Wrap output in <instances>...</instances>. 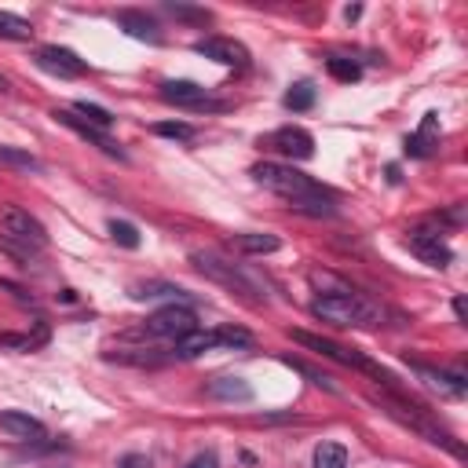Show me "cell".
<instances>
[{"instance_id": "obj_2", "label": "cell", "mask_w": 468, "mask_h": 468, "mask_svg": "<svg viewBox=\"0 0 468 468\" xmlns=\"http://www.w3.org/2000/svg\"><path fill=\"white\" fill-rule=\"evenodd\" d=\"M311 314L318 322H329V325H340V329H351V325H384L388 311L362 296L358 289H347V292H318L311 300Z\"/></svg>"}, {"instance_id": "obj_7", "label": "cell", "mask_w": 468, "mask_h": 468, "mask_svg": "<svg viewBox=\"0 0 468 468\" xmlns=\"http://www.w3.org/2000/svg\"><path fill=\"white\" fill-rule=\"evenodd\" d=\"M190 329H197V314H194L186 303H168V307L154 311V314L143 322V333H146V336H168V340H176V336H183V333H190Z\"/></svg>"}, {"instance_id": "obj_24", "label": "cell", "mask_w": 468, "mask_h": 468, "mask_svg": "<svg viewBox=\"0 0 468 468\" xmlns=\"http://www.w3.org/2000/svg\"><path fill=\"white\" fill-rule=\"evenodd\" d=\"M73 113L80 117V121H88V124H95V128H110L113 124V113L106 110V106H95V102H88V99H80V102H73Z\"/></svg>"}, {"instance_id": "obj_29", "label": "cell", "mask_w": 468, "mask_h": 468, "mask_svg": "<svg viewBox=\"0 0 468 468\" xmlns=\"http://www.w3.org/2000/svg\"><path fill=\"white\" fill-rule=\"evenodd\" d=\"M110 238H113L117 245H124V249H135V245H139V230H135L128 219H110Z\"/></svg>"}, {"instance_id": "obj_23", "label": "cell", "mask_w": 468, "mask_h": 468, "mask_svg": "<svg viewBox=\"0 0 468 468\" xmlns=\"http://www.w3.org/2000/svg\"><path fill=\"white\" fill-rule=\"evenodd\" d=\"M314 468H347V450L340 442H318L314 446Z\"/></svg>"}, {"instance_id": "obj_8", "label": "cell", "mask_w": 468, "mask_h": 468, "mask_svg": "<svg viewBox=\"0 0 468 468\" xmlns=\"http://www.w3.org/2000/svg\"><path fill=\"white\" fill-rule=\"evenodd\" d=\"M33 58H37L40 69H48V73H55V77H62V80H69V77H84V73H88V62H84L77 51L58 48V44H44V48H37Z\"/></svg>"}, {"instance_id": "obj_25", "label": "cell", "mask_w": 468, "mask_h": 468, "mask_svg": "<svg viewBox=\"0 0 468 468\" xmlns=\"http://www.w3.org/2000/svg\"><path fill=\"white\" fill-rule=\"evenodd\" d=\"M325 69H329L336 80H347V84L362 77V66H358L355 58H344V55H329V58H325Z\"/></svg>"}, {"instance_id": "obj_11", "label": "cell", "mask_w": 468, "mask_h": 468, "mask_svg": "<svg viewBox=\"0 0 468 468\" xmlns=\"http://www.w3.org/2000/svg\"><path fill=\"white\" fill-rule=\"evenodd\" d=\"M410 369L417 373V380L428 388V391H435V395H442V399H457V395H464V373L461 369H435V366H424V362H410Z\"/></svg>"}, {"instance_id": "obj_10", "label": "cell", "mask_w": 468, "mask_h": 468, "mask_svg": "<svg viewBox=\"0 0 468 468\" xmlns=\"http://www.w3.org/2000/svg\"><path fill=\"white\" fill-rule=\"evenodd\" d=\"M194 51L205 55V58H212V62H219V66H234V69H245L249 66V51L234 37H205V40L194 44Z\"/></svg>"}, {"instance_id": "obj_28", "label": "cell", "mask_w": 468, "mask_h": 468, "mask_svg": "<svg viewBox=\"0 0 468 468\" xmlns=\"http://www.w3.org/2000/svg\"><path fill=\"white\" fill-rule=\"evenodd\" d=\"M216 344L219 347H252V333L241 325H223V329H216Z\"/></svg>"}, {"instance_id": "obj_4", "label": "cell", "mask_w": 468, "mask_h": 468, "mask_svg": "<svg viewBox=\"0 0 468 468\" xmlns=\"http://www.w3.org/2000/svg\"><path fill=\"white\" fill-rule=\"evenodd\" d=\"M190 263H194L205 278L219 282L223 289L238 292V296L249 300V303H263V300H267L263 282H260L252 271H245L241 263H234V260H227V256H219V252H190Z\"/></svg>"}, {"instance_id": "obj_1", "label": "cell", "mask_w": 468, "mask_h": 468, "mask_svg": "<svg viewBox=\"0 0 468 468\" xmlns=\"http://www.w3.org/2000/svg\"><path fill=\"white\" fill-rule=\"evenodd\" d=\"M252 179H256L260 186H267L271 194L285 197L292 212H303V216H314V219H322V216H333V212H336V197H333L322 183H314L311 176L296 172L292 165L260 161V165H252Z\"/></svg>"}, {"instance_id": "obj_21", "label": "cell", "mask_w": 468, "mask_h": 468, "mask_svg": "<svg viewBox=\"0 0 468 468\" xmlns=\"http://www.w3.org/2000/svg\"><path fill=\"white\" fill-rule=\"evenodd\" d=\"M48 340V329L37 325L33 333H0V347H11V351H33Z\"/></svg>"}, {"instance_id": "obj_33", "label": "cell", "mask_w": 468, "mask_h": 468, "mask_svg": "<svg viewBox=\"0 0 468 468\" xmlns=\"http://www.w3.org/2000/svg\"><path fill=\"white\" fill-rule=\"evenodd\" d=\"M117 468H154V464H150L146 453H124V457L117 461Z\"/></svg>"}, {"instance_id": "obj_34", "label": "cell", "mask_w": 468, "mask_h": 468, "mask_svg": "<svg viewBox=\"0 0 468 468\" xmlns=\"http://www.w3.org/2000/svg\"><path fill=\"white\" fill-rule=\"evenodd\" d=\"M435 223H450V227H461V223H464V205H453L450 212L435 216Z\"/></svg>"}, {"instance_id": "obj_35", "label": "cell", "mask_w": 468, "mask_h": 468, "mask_svg": "<svg viewBox=\"0 0 468 468\" xmlns=\"http://www.w3.org/2000/svg\"><path fill=\"white\" fill-rule=\"evenodd\" d=\"M0 289H7V292H11L15 300H18V303H33V296H29V292H26L22 285H15V282H7V278H0Z\"/></svg>"}, {"instance_id": "obj_27", "label": "cell", "mask_w": 468, "mask_h": 468, "mask_svg": "<svg viewBox=\"0 0 468 468\" xmlns=\"http://www.w3.org/2000/svg\"><path fill=\"white\" fill-rule=\"evenodd\" d=\"M154 132H157L161 139H176V143H190V139L197 135V128L186 124V121H161V124H154Z\"/></svg>"}, {"instance_id": "obj_18", "label": "cell", "mask_w": 468, "mask_h": 468, "mask_svg": "<svg viewBox=\"0 0 468 468\" xmlns=\"http://www.w3.org/2000/svg\"><path fill=\"white\" fill-rule=\"evenodd\" d=\"M435 124H439V117H435V113H424L420 128L406 139V154H413V157H428V154H431V143H435Z\"/></svg>"}, {"instance_id": "obj_3", "label": "cell", "mask_w": 468, "mask_h": 468, "mask_svg": "<svg viewBox=\"0 0 468 468\" xmlns=\"http://www.w3.org/2000/svg\"><path fill=\"white\" fill-rule=\"evenodd\" d=\"M0 249L29 267L37 260V252L48 249V230L22 205H0Z\"/></svg>"}, {"instance_id": "obj_15", "label": "cell", "mask_w": 468, "mask_h": 468, "mask_svg": "<svg viewBox=\"0 0 468 468\" xmlns=\"http://www.w3.org/2000/svg\"><path fill=\"white\" fill-rule=\"evenodd\" d=\"M0 428L11 431V435H18V439H29V442L48 439V428H44L37 417L22 413V410H4V413H0Z\"/></svg>"}, {"instance_id": "obj_32", "label": "cell", "mask_w": 468, "mask_h": 468, "mask_svg": "<svg viewBox=\"0 0 468 468\" xmlns=\"http://www.w3.org/2000/svg\"><path fill=\"white\" fill-rule=\"evenodd\" d=\"M183 468H219V453H216V450H201V453H194Z\"/></svg>"}, {"instance_id": "obj_36", "label": "cell", "mask_w": 468, "mask_h": 468, "mask_svg": "<svg viewBox=\"0 0 468 468\" xmlns=\"http://www.w3.org/2000/svg\"><path fill=\"white\" fill-rule=\"evenodd\" d=\"M453 314H457V322H468V307H464V296H457V300H453Z\"/></svg>"}, {"instance_id": "obj_6", "label": "cell", "mask_w": 468, "mask_h": 468, "mask_svg": "<svg viewBox=\"0 0 468 468\" xmlns=\"http://www.w3.org/2000/svg\"><path fill=\"white\" fill-rule=\"evenodd\" d=\"M406 249L420 260V263H428V267H450V260H453V249L446 245V238H442V227L435 223V219H428V223H417V227H410V234H406Z\"/></svg>"}, {"instance_id": "obj_37", "label": "cell", "mask_w": 468, "mask_h": 468, "mask_svg": "<svg viewBox=\"0 0 468 468\" xmlns=\"http://www.w3.org/2000/svg\"><path fill=\"white\" fill-rule=\"evenodd\" d=\"M7 88H11V84H7V77L0 73V91H7Z\"/></svg>"}, {"instance_id": "obj_16", "label": "cell", "mask_w": 468, "mask_h": 468, "mask_svg": "<svg viewBox=\"0 0 468 468\" xmlns=\"http://www.w3.org/2000/svg\"><path fill=\"white\" fill-rule=\"evenodd\" d=\"M212 347H219L212 329H190V333H183V336L172 340V355L176 358H197V355H205Z\"/></svg>"}, {"instance_id": "obj_31", "label": "cell", "mask_w": 468, "mask_h": 468, "mask_svg": "<svg viewBox=\"0 0 468 468\" xmlns=\"http://www.w3.org/2000/svg\"><path fill=\"white\" fill-rule=\"evenodd\" d=\"M285 366H292V369H300V373H303V377H307L311 384H318V388H325V391H336V384H333V380H329L325 373H318V369H311L307 362H300V358H285Z\"/></svg>"}, {"instance_id": "obj_12", "label": "cell", "mask_w": 468, "mask_h": 468, "mask_svg": "<svg viewBox=\"0 0 468 468\" xmlns=\"http://www.w3.org/2000/svg\"><path fill=\"white\" fill-rule=\"evenodd\" d=\"M55 117H58V124H66L69 132H77L80 139H88L91 146H99L106 157H117V161H124V150H121V143H117V139H110L102 128H95V124L80 121L73 110H55Z\"/></svg>"}, {"instance_id": "obj_14", "label": "cell", "mask_w": 468, "mask_h": 468, "mask_svg": "<svg viewBox=\"0 0 468 468\" xmlns=\"http://www.w3.org/2000/svg\"><path fill=\"white\" fill-rule=\"evenodd\" d=\"M117 26L128 33V37H135V40H150V44H161V29H157V22L146 15V11H117Z\"/></svg>"}, {"instance_id": "obj_30", "label": "cell", "mask_w": 468, "mask_h": 468, "mask_svg": "<svg viewBox=\"0 0 468 468\" xmlns=\"http://www.w3.org/2000/svg\"><path fill=\"white\" fill-rule=\"evenodd\" d=\"M165 11H168L172 18H183V22H194V26H205V22L212 18L205 7H186V4H165Z\"/></svg>"}, {"instance_id": "obj_17", "label": "cell", "mask_w": 468, "mask_h": 468, "mask_svg": "<svg viewBox=\"0 0 468 468\" xmlns=\"http://www.w3.org/2000/svg\"><path fill=\"white\" fill-rule=\"evenodd\" d=\"M208 399H216V402H249L252 399V388H249V380H241V377H216V380H208Z\"/></svg>"}, {"instance_id": "obj_20", "label": "cell", "mask_w": 468, "mask_h": 468, "mask_svg": "<svg viewBox=\"0 0 468 468\" xmlns=\"http://www.w3.org/2000/svg\"><path fill=\"white\" fill-rule=\"evenodd\" d=\"M278 245H282V241H278L274 234H256V230L234 238V249L245 252V256H267V252H274Z\"/></svg>"}, {"instance_id": "obj_13", "label": "cell", "mask_w": 468, "mask_h": 468, "mask_svg": "<svg viewBox=\"0 0 468 468\" xmlns=\"http://www.w3.org/2000/svg\"><path fill=\"white\" fill-rule=\"evenodd\" d=\"M161 99L165 102H172V106H190V110H197L201 102H208V91L201 88V84H194V80H161Z\"/></svg>"}, {"instance_id": "obj_9", "label": "cell", "mask_w": 468, "mask_h": 468, "mask_svg": "<svg viewBox=\"0 0 468 468\" xmlns=\"http://www.w3.org/2000/svg\"><path fill=\"white\" fill-rule=\"evenodd\" d=\"M267 146L278 150L282 157H292V161H307L314 154V135L300 124H282L267 135Z\"/></svg>"}, {"instance_id": "obj_22", "label": "cell", "mask_w": 468, "mask_h": 468, "mask_svg": "<svg viewBox=\"0 0 468 468\" xmlns=\"http://www.w3.org/2000/svg\"><path fill=\"white\" fill-rule=\"evenodd\" d=\"M33 37V26L15 15V11H0V40H29Z\"/></svg>"}, {"instance_id": "obj_19", "label": "cell", "mask_w": 468, "mask_h": 468, "mask_svg": "<svg viewBox=\"0 0 468 468\" xmlns=\"http://www.w3.org/2000/svg\"><path fill=\"white\" fill-rule=\"evenodd\" d=\"M132 296H135V300H161V296H172V303H190V292L179 289V285H168V282H143V285H135Z\"/></svg>"}, {"instance_id": "obj_5", "label": "cell", "mask_w": 468, "mask_h": 468, "mask_svg": "<svg viewBox=\"0 0 468 468\" xmlns=\"http://www.w3.org/2000/svg\"><path fill=\"white\" fill-rule=\"evenodd\" d=\"M292 340H296V344H303V347H311V351H318L322 358H333V362H340V366L362 369V373H369L377 384H384L388 391H395V377H391L388 369H380L373 358H366L362 351L344 347V344H336V340H329V336H314V333H307V329H292Z\"/></svg>"}, {"instance_id": "obj_26", "label": "cell", "mask_w": 468, "mask_h": 468, "mask_svg": "<svg viewBox=\"0 0 468 468\" xmlns=\"http://www.w3.org/2000/svg\"><path fill=\"white\" fill-rule=\"evenodd\" d=\"M285 106H289V110H296V113H303V110H311V106H314V88H311L307 80H300V84H292V88L285 91Z\"/></svg>"}]
</instances>
